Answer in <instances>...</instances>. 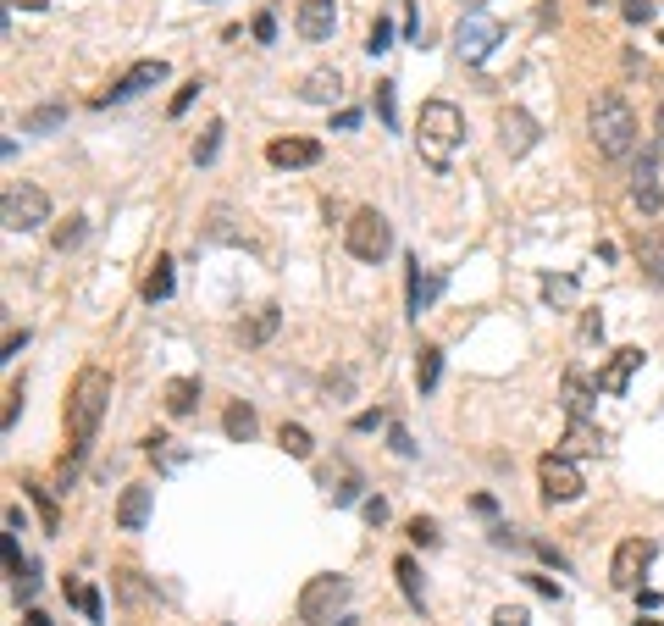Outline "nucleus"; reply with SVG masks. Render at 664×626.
<instances>
[{
	"label": "nucleus",
	"instance_id": "412c9836",
	"mask_svg": "<svg viewBox=\"0 0 664 626\" xmlns=\"http://www.w3.org/2000/svg\"><path fill=\"white\" fill-rule=\"evenodd\" d=\"M559 394H565V416H587V410H593V383H587V377H581L576 366H570V372H565V383H559Z\"/></svg>",
	"mask_w": 664,
	"mask_h": 626
},
{
	"label": "nucleus",
	"instance_id": "b1692460",
	"mask_svg": "<svg viewBox=\"0 0 664 626\" xmlns=\"http://www.w3.org/2000/svg\"><path fill=\"white\" fill-rule=\"evenodd\" d=\"M598 444H604V433L587 427V416H570V433H565V449H559V455H593Z\"/></svg>",
	"mask_w": 664,
	"mask_h": 626
},
{
	"label": "nucleus",
	"instance_id": "c85d7f7f",
	"mask_svg": "<svg viewBox=\"0 0 664 626\" xmlns=\"http://www.w3.org/2000/svg\"><path fill=\"white\" fill-rule=\"evenodd\" d=\"M393 577H399L404 599H410L415 610H421V604H427V599H421V571H415V560H410V554H399V560H393Z\"/></svg>",
	"mask_w": 664,
	"mask_h": 626
},
{
	"label": "nucleus",
	"instance_id": "cd10ccee",
	"mask_svg": "<svg viewBox=\"0 0 664 626\" xmlns=\"http://www.w3.org/2000/svg\"><path fill=\"white\" fill-rule=\"evenodd\" d=\"M277 322H283V311H277V305H261V311L249 316V327H244V344H266V338L277 333Z\"/></svg>",
	"mask_w": 664,
	"mask_h": 626
},
{
	"label": "nucleus",
	"instance_id": "79ce46f5",
	"mask_svg": "<svg viewBox=\"0 0 664 626\" xmlns=\"http://www.w3.org/2000/svg\"><path fill=\"white\" fill-rule=\"evenodd\" d=\"M34 593H39V577H34V566L23 571V577L12 582V599H23V604H34Z\"/></svg>",
	"mask_w": 664,
	"mask_h": 626
},
{
	"label": "nucleus",
	"instance_id": "423d86ee",
	"mask_svg": "<svg viewBox=\"0 0 664 626\" xmlns=\"http://www.w3.org/2000/svg\"><path fill=\"white\" fill-rule=\"evenodd\" d=\"M0 217H6V228H17V233L45 228L50 222V194L34 189V183H17V189H6V200H0Z\"/></svg>",
	"mask_w": 664,
	"mask_h": 626
},
{
	"label": "nucleus",
	"instance_id": "8fccbe9b",
	"mask_svg": "<svg viewBox=\"0 0 664 626\" xmlns=\"http://www.w3.org/2000/svg\"><path fill=\"white\" fill-rule=\"evenodd\" d=\"M360 510H366V521H371V527H382V521H388V499H366Z\"/></svg>",
	"mask_w": 664,
	"mask_h": 626
},
{
	"label": "nucleus",
	"instance_id": "e433bc0d",
	"mask_svg": "<svg viewBox=\"0 0 664 626\" xmlns=\"http://www.w3.org/2000/svg\"><path fill=\"white\" fill-rule=\"evenodd\" d=\"M366 50H371V56H382V50H393V23H388V17H377V28H371Z\"/></svg>",
	"mask_w": 664,
	"mask_h": 626
},
{
	"label": "nucleus",
	"instance_id": "c756f323",
	"mask_svg": "<svg viewBox=\"0 0 664 626\" xmlns=\"http://www.w3.org/2000/svg\"><path fill=\"white\" fill-rule=\"evenodd\" d=\"M637 261L648 266V277L664 289V239H653V233H648V239H637Z\"/></svg>",
	"mask_w": 664,
	"mask_h": 626
},
{
	"label": "nucleus",
	"instance_id": "393cba45",
	"mask_svg": "<svg viewBox=\"0 0 664 626\" xmlns=\"http://www.w3.org/2000/svg\"><path fill=\"white\" fill-rule=\"evenodd\" d=\"M438 377H443V350H438V344H421V355H415V388L432 394Z\"/></svg>",
	"mask_w": 664,
	"mask_h": 626
},
{
	"label": "nucleus",
	"instance_id": "1a4fd4ad",
	"mask_svg": "<svg viewBox=\"0 0 664 626\" xmlns=\"http://www.w3.org/2000/svg\"><path fill=\"white\" fill-rule=\"evenodd\" d=\"M166 78H172V67H166L161 56L155 61H133L128 73L117 78V84L106 89V95L95 100V106H117V100H133V95H144V89H155V84H166Z\"/></svg>",
	"mask_w": 664,
	"mask_h": 626
},
{
	"label": "nucleus",
	"instance_id": "4d7b16f0",
	"mask_svg": "<svg viewBox=\"0 0 664 626\" xmlns=\"http://www.w3.org/2000/svg\"><path fill=\"white\" fill-rule=\"evenodd\" d=\"M637 626H664V621H637Z\"/></svg>",
	"mask_w": 664,
	"mask_h": 626
},
{
	"label": "nucleus",
	"instance_id": "f3484780",
	"mask_svg": "<svg viewBox=\"0 0 664 626\" xmlns=\"http://www.w3.org/2000/svg\"><path fill=\"white\" fill-rule=\"evenodd\" d=\"M111 588H117V604H122V610H128V615H139V610H150V604H155L150 582H144V577H139V571H133V566H122L117 577H111Z\"/></svg>",
	"mask_w": 664,
	"mask_h": 626
},
{
	"label": "nucleus",
	"instance_id": "f03ea898",
	"mask_svg": "<svg viewBox=\"0 0 664 626\" xmlns=\"http://www.w3.org/2000/svg\"><path fill=\"white\" fill-rule=\"evenodd\" d=\"M587 128H593L598 156H609V161H626L631 150H637V117H631L620 89H598L593 111H587Z\"/></svg>",
	"mask_w": 664,
	"mask_h": 626
},
{
	"label": "nucleus",
	"instance_id": "473e14b6",
	"mask_svg": "<svg viewBox=\"0 0 664 626\" xmlns=\"http://www.w3.org/2000/svg\"><path fill=\"white\" fill-rule=\"evenodd\" d=\"M83 233H89V222H83V217H67L56 233H50V244H56V250L67 255V250H78V244H83Z\"/></svg>",
	"mask_w": 664,
	"mask_h": 626
},
{
	"label": "nucleus",
	"instance_id": "4c0bfd02",
	"mask_svg": "<svg viewBox=\"0 0 664 626\" xmlns=\"http://www.w3.org/2000/svg\"><path fill=\"white\" fill-rule=\"evenodd\" d=\"M17 416H23V383H12V388H6V416H0V422H6V433L17 427Z\"/></svg>",
	"mask_w": 664,
	"mask_h": 626
},
{
	"label": "nucleus",
	"instance_id": "a19ab883",
	"mask_svg": "<svg viewBox=\"0 0 664 626\" xmlns=\"http://www.w3.org/2000/svg\"><path fill=\"white\" fill-rule=\"evenodd\" d=\"M626 23H653V0H620Z\"/></svg>",
	"mask_w": 664,
	"mask_h": 626
},
{
	"label": "nucleus",
	"instance_id": "6e6552de",
	"mask_svg": "<svg viewBox=\"0 0 664 626\" xmlns=\"http://www.w3.org/2000/svg\"><path fill=\"white\" fill-rule=\"evenodd\" d=\"M537 482H543V499H548V505H570V499L587 488L570 455H543V460H537Z\"/></svg>",
	"mask_w": 664,
	"mask_h": 626
},
{
	"label": "nucleus",
	"instance_id": "a211bd4d",
	"mask_svg": "<svg viewBox=\"0 0 664 626\" xmlns=\"http://www.w3.org/2000/svg\"><path fill=\"white\" fill-rule=\"evenodd\" d=\"M338 95H344V78H338V73H327V67L305 73V84H299V100H310V106H332Z\"/></svg>",
	"mask_w": 664,
	"mask_h": 626
},
{
	"label": "nucleus",
	"instance_id": "49530a36",
	"mask_svg": "<svg viewBox=\"0 0 664 626\" xmlns=\"http://www.w3.org/2000/svg\"><path fill=\"white\" fill-rule=\"evenodd\" d=\"M593 338H604V316L587 311V316H581V344H593Z\"/></svg>",
	"mask_w": 664,
	"mask_h": 626
},
{
	"label": "nucleus",
	"instance_id": "9d476101",
	"mask_svg": "<svg viewBox=\"0 0 664 626\" xmlns=\"http://www.w3.org/2000/svg\"><path fill=\"white\" fill-rule=\"evenodd\" d=\"M653 554H659V549H653V538H626L615 549V560H609V582H615V588H637L642 571L653 566Z\"/></svg>",
	"mask_w": 664,
	"mask_h": 626
},
{
	"label": "nucleus",
	"instance_id": "6e6d98bb",
	"mask_svg": "<svg viewBox=\"0 0 664 626\" xmlns=\"http://www.w3.org/2000/svg\"><path fill=\"white\" fill-rule=\"evenodd\" d=\"M653 128H659V133H664V106H659V111H653Z\"/></svg>",
	"mask_w": 664,
	"mask_h": 626
},
{
	"label": "nucleus",
	"instance_id": "20e7f679",
	"mask_svg": "<svg viewBox=\"0 0 664 626\" xmlns=\"http://www.w3.org/2000/svg\"><path fill=\"white\" fill-rule=\"evenodd\" d=\"M344 244H349V255L355 261H388V250H393V228H388V217H382L377 205H360V211H349V222H344Z\"/></svg>",
	"mask_w": 664,
	"mask_h": 626
},
{
	"label": "nucleus",
	"instance_id": "c03bdc74",
	"mask_svg": "<svg viewBox=\"0 0 664 626\" xmlns=\"http://www.w3.org/2000/svg\"><path fill=\"white\" fill-rule=\"evenodd\" d=\"M493 626H532V615H526L521 604H504V610L493 615Z\"/></svg>",
	"mask_w": 664,
	"mask_h": 626
},
{
	"label": "nucleus",
	"instance_id": "864d4df0",
	"mask_svg": "<svg viewBox=\"0 0 664 626\" xmlns=\"http://www.w3.org/2000/svg\"><path fill=\"white\" fill-rule=\"evenodd\" d=\"M12 6H23V12H45L50 0H12Z\"/></svg>",
	"mask_w": 664,
	"mask_h": 626
},
{
	"label": "nucleus",
	"instance_id": "2f4dec72",
	"mask_svg": "<svg viewBox=\"0 0 664 626\" xmlns=\"http://www.w3.org/2000/svg\"><path fill=\"white\" fill-rule=\"evenodd\" d=\"M61 122H67V106H39L23 117V133H50V128H61Z\"/></svg>",
	"mask_w": 664,
	"mask_h": 626
},
{
	"label": "nucleus",
	"instance_id": "603ef678",
	"mask_svg": "<svg viewBox=\"0 0 664 626\" xmlns=\"http://www.w3.org/2000/svg\"><path fill=\"white\" fill-rule=\"evenodd\" d=\"M23 626H50V615H45V610H28V615H23Z\"/></svg>",
	"mask_w": 664,
	"mask_h": 626
},
{
	"label": "nucleus",
	"instance_id": "de8ad7c7",
	"mask_svg": "<svg viewBox=\"0 0 664 626\" xmlns=\"http://www.w3.org/2000/svg\"><path fill=\"white\" fill-rule=\"evenodd\" d=\"M382 422H388V410H360V416H355V433H377Z\"/></svg>",
	"mask_w": 664,
	"mask_h": 626
},
{
	"label": "nucleus",
	"instance_id": "72a5a7b5",
	"mask_svg": "<svg viewBox=\"0 0 664 626\" xmlns=\"http://www.w3.org/2000/svg\"><path fill=\"white\" fill-rule=\"evenodd\" d=\"M23 488H28V499H34V505H39V516H45V532H56V499H50V488H39V482H23Z\"/></svg>",
	"mask_w": 664,
	"mask_h": 626
},
{
	"label": "nucleus",
	"instance_id": "2eb2a0df",
	"mask_svg": "<svg viewBox=\"0 0 664 626\" xmlns=\"http://www.w3.org/2000/svg\"><path fill=\"white\" fill-rule=\"evenodd\" d=\"M637 366H642V350H637V344L615 350V355H609V366L598 372V388H604V394H626L631 377H637Z\"/></svg>",
	"mask_w": 664,
	"mask_h": 626
},
{
	"label": "nucleus",
	"instance_id": "39448f33",
	"mask_svg": "<svg viewBox=\"0 0 664 626\" xmlns=\"http://www.w3.org/2000/svg\"><path fill=\"white\" fill-rule=\"evenodd\" d=\"M344 599H349V577H310L305 588H299V621H305V626H327Z\"/></svg>",
	"mask_w": 664,
	"mask_h": 626
},
{
	"label": "nucleus",
	"instance_id": "7ed1b4c3",
	"mask_svg": "<svg viewBox=\"0 0 664 626\" xmlns=\"http://www.w3.org/2000/svg\"><path fill=\"white\" fill-rule=\"evenodd\" d=\"M460 139H465L460 106H449V100H427V106H421V122H415V150H421V161L443 172L454 161V150H460Z\"/></svg>",
	"mask_w": 664,
	"mask_h": 626
},
{
	"label": "nucleus",
	"instance_id": "ddd939ff",
	"mask_svg": "<svg viewBox=\"0 0 664 626\" xmlns=\"http://www.w3.org/2000/svg\"><path fill=\"white\" fill-rule=\"evenodd\" d=\"M443 283H449V272L443 266H432V272H421V261H410V316L432 311L443 294Z\"/></svg>",
	"mask_w": 664,
	"mask_h": 626
},
{
	"label": "nucleus",
	"instance_id": "0eeeda50",
	"mask_svg": "<svg viewBox=\"0 0 664 626\" xmlns=\"http://www.w3.org/2000/svg\"><path fill=\"white\" fill-rule=\"evenodd\" d=\"M498 39H504V23H493L487 12H465V23L454 28V56L460 61H487Z\"/></svg>",
	"mask_w": 664,
	"mask_h": 626
},
{
	"label": "nucleus",
	"instance_id": "dca6fc26",
	"mask_svg": "<svg viewBox=\"0 0 664 626\" xmlns=\"http://www.w3.org/2000/svg\"><path fill=\"white\" fill-rule=\"evenodd\" d=\"M266 161H272V167H316L321 161V145L316 139H272V145H266Z\"/></svg>",
	"mask_w": 664,
	"mask_h": 626
},
{
	"label": "nucleus",
	"instance_id": "a18cd8bd",
	"mask_svg": "<svg viewBox=\"0 0 664 626\" xmlns=\"http://www.w3.org/2000/svg\"><path fill=\"white\" fill-rule=\"evenodd\" d=\"M388 444H393V455H399V460H410V455H415V444H410V433H404V427H399V422H393V427H388Z\"/></svg>",
	"mask_w": 664,
	"mask_h": 626
},
{
	"label": "nucleus",
	"instance_id": "bb28decb",
	"mask_svg": "<svg viewBox=\"0 0 664 626\" xmlns=\"http://www.w3.org/2000/svg\"><path fill=\"white\" fill-rule=\"evenodd\" d=\"M277 444H283L294 460H310V455H316V438H310L299 422H283V427H277Z\"/></svg>",
	"mask_w": 664,
	"mask_h": 626
},
{
	"label": "nucleus",
	"instance_id": "37998d69",
	"mask_svg": "<svg viewBox=\"0 0 664 626\" xmlns=\"http://www.w3.org/2000/svg\"><path fill=\"white\" fill-rule=\"evenodd\" d=\"M249 34L261 39V45H272V39H277V17H272V12H261L255 23H249Z\"/></svg>",
	"mask_w": 664,
	"mask_h": 626
},
{
	"label": "nucleus",
	"instance_id": "9b49d317",
	"mask_svg": "<svg viewBox=\"0 0 664 626\" xmlns=\"http://www.w3.org/2000/svg\"><path fill=\"white\" fill-rule=\"evenodd\" d=\"M498 145L510 150V156H526V150L537 145V122L526 117L521 106H504L498 111Z\"/></svg>",
	"mask_w": 664,
	"mask_h": 626
},
{
	"label": "nucleus",
	"instance_id": "5701e85b",
	"mask_svg": "<svg viewBox=\"0 0 664 626\" xmlns=\"http://www.w3.org/2000/svg\"><path fill=\"white\" fill-rule=\"evenodd\" d=\"M139 294H144L150 305L172 294V255H155V261H150V272H144V283H139Z\"/></svg>",
	"mask_w": 664,
	"mask_h": 626
},
{
	"label": "nucleus",
	"instance_id": "f704fd0d",
	"mask_svg": "<svg viewBox=\"0 0 664 626\" xmlns=\"http://www.w3.org/2000/svg\"><path fill=\"white\" fill-rule=\"evenodd\" d=\"M200 89H205V78H189V84H183L178 95H172V106H166V117H183V111L194 106V95H200Z\"/></svg>",
	"mask_w": 664,
	"mask_h": 626
},
{
	"label": "nucleus",
	"instance_id": "6ab92c4d",
	"mask_svg": "<svg viewBox=\"0 0 664 626\" xmlns=\"http://www.w3.org/2000/svg\"><path fill=\"white\" fill-rule=\"evenodd\" d=\"M161 405H166V416H189L200 405V377H172L161 388Z\"/></svg>",
	"mask_w": 664,
	"mask_h": 626
},
{
	"label": "nucleus",
	"instance_id": "5fc2aeb1",
	"mask_svg": "<svg viewBox=\"0 0 664 626\" xmlns=\"http://www.w3.org/2000/svg\"><path fill=\"white\" fill-rule=\"evenodd\" d=\"M460 6H465V12H482V6H487V0H460Z\"/></svg>",
	"mask_w": 664,
	"mask_h": 626
},
{
	"label": "nucleus",
	"instance_id": "09e8293b",
	"mask_svg": "<svg viewBox=\"0 0 664 626\" xmlns=\"http://www.w3.org/2000/svg\"><path fill=\"white\" fill-rule=\"evenodd\" d=\"M532 549H537V554H543V560H548V566H554V571H565V554H559V549H554V543H543V538H532Z\"/></svg>",
	"mask_w": 664,
	"mask_h": 626
},
{
	"label": "nucleus",
	"instance_id": "f257e3e1",
	"mask_svg": "<svg viewBox=\"0 0 664 626\" xmlns=\"http://www.w3.org/2000/svg\"><path fill=\"white\" fill-rule=\"evenodd\" d=\"M106 405H111V372L83 366V372L72 377V388H67V438H72V449H67V460H61V477H72L78 460H83V449L95 444L100 422H106Z\"/></svg>",
	"mask_w": 664,
	"mask_h": 626
},
{
	"label": "nucleus",
	"instance_id": "a878e982",
	"mask_svg": "<svg viewBox=\"0 0 664 626\" xmlns=\"http://www.w3.org/2000/svg\"><path fill=\"white\" fill-rule=\"evenodd\" d=\"M255 427H261V422H255V410H249L244 399H238V405H227V416H222V433L233 438V444H249V438H255Z\"/></svg>",
	"mask_w": 664,
	"mask_h": 626
},
{
	"label": "nucleus",
	"instance_id": "4468645a",
	"mask_svg": "<svg viewBox=\"0 0 664 626\" xmlns=\"http://www.w3.org/2000/svg\"><path fill=\"white\" fill-rule=\"evenodd\" d=\"M150 505H155V488H150V482H133V488H122V499H117V527H122V532H139L144 521H150Z\"/></svg>",
	"mask_w": 664,
	"mask_h": 626
},
{
	"label": "nucleus",
	"instance_id": "f8f14e48",
	"mask_svg": "<svg viewBox=\"0 0 664 626\" xmlns=\"http://www.w3.org/2000/svg\"><path fill=\"white\" fill-rule=\"evenodd\" d=\"M294 28H299V39H310V45L332 39V28H338V12H332V0H299Z\"/></svg>",
	"mask_w": 664,
	"mask_h": 626
},
{
	"label": "nucleus",
	"instance_id": "4be33fe9",
	"mask_svg": "<svg viewBox=\"0 0 664 626\" xmlns=\"http://www.w3.org/2000/svg\"><path fill=\"white\" fill-rule=\"evenodd\" d=\"M61 588H67V599L78 604L83 621H100V615H106V604H100V593H95V582H89V577H67Z\"/></svg>",
	"mask_w": 664,
	"mask_h": 626
},
{
	"label": "nucleus",
	"instance_id": "c9c22d12",
	"mask_svg": "<svg viewBox=\"0 0 664 626\" xmlns=\"http://www.w3.org/2000/svg\"><path fill=\"white\" fill-rule=\"evenodd\" d=\"M543 294L554 305H570V300H576V283H570V277H543Z\"/></svg>",
	"mask_w": 664,
	"mask_h": 626
},
{
	"label": "nucleus",
	"instance_id": "7c9ffc66",
	"mask_svg": "<svg viewBox=\"0 0 664 626\" xmlns=\"http://www.w3.org/2000/svg\"><path fill=\"white\" fill-rule=\"evenodd\" d=\"M222 122H205V133H200V139H194V161H200V167H211V161H216V150H222Z\"/></svg>",
	"mask_w": 664,
	"mask_h": 626
},
{
	"label": "nucleus",
	"instance_id": "ea45409f",
	"mask_svg": "<svg viewBox=\"0 0 664 626\" xmlns=\"http://www.w3.org/2000/svg\"><path fill=\"white\" fill-rule=\"evenodd\" d=\"M377 117L388 122V128L399 122V106H393V84H377Z\"/></svg>",
	"mask_w": 664,
	"mask_h": 626
},
{
	"label": "nucleus",
	"instance_id": "3c124183",
	"mask_svg": "<svg viewBox=\"0 0 664 626\" xmlns=\"http://www.w3.org/2000/svg\"><path fill=\"white\" fill-rule=\"evenodd\" d=\"M526 582H532V588L543 593V599H559V582H554V577H526Z\"/></svg>",
	"mask_w": 664,
	"mask_h": 626
},
{
	"label": "nucleus",
	"instance_id": "58836bf2",
	"mask_svg": "<svg viewBox=\"0 0 664 626\" xmlns=\"http://www.w3.org/2000/svg\"><path fill=\"white\" fill-rule=\"evenodd\" d=\"M410 538L421 543V549H432V543H438V521H427V516H415L410 521Z\"/></svg>",
	"mask_w": 664,
	"mask_h": 626
},
{
	"label": "nucleus",
	"instance_id": "aec40b11",
	"mask_svg": "<svg viewBox=\"0 0 664 626\" xmlns=\"http://www.w3.org/2000/svg\"><path fill=\"white\" fill-rule=\"evenodd\" d=\"M631 194H637L642 211H659V205H664V194H659V167H653V156L637 161V172H631Z\"/></svg>",
	"mask_w": 664,
	"mask_h": 626
}]
</instances>
